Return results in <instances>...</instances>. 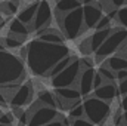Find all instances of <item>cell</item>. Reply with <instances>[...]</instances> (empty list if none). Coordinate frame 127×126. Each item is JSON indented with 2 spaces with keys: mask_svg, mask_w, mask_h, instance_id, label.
I'll return each mask as SVG.
<instances>
[{
  "mask_svg": "<svg viewBox=\"0 0 127 126\" xmlns=\"http://www.w3.org/2000/svg\"><path fill=\"white\" fill-rule=\"evenodd\" d=\"M69 48L64 45H50L40 42L38 39L31 40L25 48H22L21 58L34 76L46 77L47 73L64 58L69 57Z\"/></svg>",
  "mask_w": 127,
  "mask_h": 126,
  "instance_id": "cell-1",
  "label": "cell"
},
{
  "mask_svg": "<svg viewBox=\"0 0 127 126\" xmlns=\"http://www.w3.org/2000/svg\"><path fill=\"white\" fill-rule=\"evenodd\" d=\"M25 73V64L19 55L9 51L0 52V88L13 83H22Z\"/></svg>",
  "mask_w": 127,
  "mask_h": 126,
  "instance_id": "cell-2",
  "label": "cell"
},
{
  "mask_svg": "<svg viewBox=\"0 0 127 126\" xmlns=\"http://www.w3.org/2000/svg\"><path fill=\"white\" fill-rule=\"evenodd\" d=\"M56 19H58L61 33H62V36L65 39L74 40L84 30V24H83V6L80 9H75V10L68 12L65 15H56Z\"/></svg>",
  "mask_w": 127,
  "mask_h": 126,
  "instance_id": "cell-3",
  "label": "cell"
},
{
  "mask_svg": "<svg viewBox=\"0 0 127 126\" xmlns=\"http://www.w3.org/2000/svg\"><path fill=\"white\" fill-rule=\"evenodd\" d=\"M81 104L84 108V119L89 120L93 126H100L105 123V120L111 114V105L95 98L93 95L84 98Z\"/></svg>",
  "mask_w": 127,
  "mask_h": 126,
  "instance_id": "cell-4",
  "label": "cell"
},
{
  "mask_svg": "<svg viewBox=\"0 0 127 126\" xmlns=\"http://www.w3.org/2000/svg\"><path fill=\"white\" fill-rule=\"evenodd\" d=\"M126 43H127V30L121 28V27L114 28L112 33L108 36V39L102 43V46L95 52L96 61H102V60H106V58L112 57Z\"/></svg>",
  "mask_w": 127,
  "mask_h": 126,
  "instance_id": "cell-5",
  "label": "cell"
},
{
  "mask_svg": "<svg viewBox=\"0 0 127 126\" xmlns=\"http://www.w3.org/2000/svg\"><path fill=\"white\" fill-rule=\"evenodd\" d=\"M28 113V123L27 126H46L55 120L61 119V113L55 108L43 107L37 101H32L31 107L27 110Z\"/></svg>",
  "mask_w": 127,
  "mask_h": 126,
  "instance_id": "cell-6",
  "label": "cell"
},
{
  "mask_svg": "<svg viewBox=\"0 0 127 126\" xmlns=\"http://www.w3.org/2000/svg\"><path fill=\"white\" fill-rule=\"evenodd\" d=\"M80 60L77 57L72 58L71 64L64 70L62 73H59L58 76L50 79V85L55 89H64V88H72V85L78 80L80 76Z\"/></svg>",
  "mask_w": 127,
  "mask_h": 126,
  "instance_id": "cell-7",
  "label": "cell"
},
{
  "mask_svg": "<svg viewBox=\"0 0 127 126\" xmlns=\"http://www.w3.org/2000/svg\"><path fill=\"white\" fill-rule=\"evenodd\" d=\"M34 86H32L31 82H24L21 83L15 92L10 95L7 104L12 107V108H22L25 105H30L34 99Z\"/></svg>",
  "mask_w": 127,
  "mask_h": 126,
  "instance_id": "cell-8",
  "label": "cell"
},
{
  "mask_svg": "<svg viewBox=\"0 0 127 126\" xmlns=\"http://www.w3.org/2000/svg\"><path fill=\"white\" fill-rule=\"evenodd\" d=\"M52 6L49 1L43 0V1H38V7H37V12L34 15V19H32V24L30 27L31 31H41V30H46L50 27V22H52Z\"/></svg>",
  "mask_w": 127,
  "mask_h": 126,
  "instance_id": "cell-9",
  "label": "cell"
},
{
  "mask_svg": "<svg viewBox=\"0 0 127 126\" xmlns=\"http://www.w3.org/2000/svg\"><path fill=\"white\" fill-rule=\"evenodd\" d=\"M114 28H105V30H95L92 36H89L87 39L83 40V43L80 45V51L84 55H90L95 54L96 51L102 46V43L108 39V36L112 33Z\"/></svg>",
  "mask_w": 127,
  "mask_h": 126,
  "instance_id": "cell-10",
  "label": "cell"
},
{
  "mask_svg": "<svg viewBox=\"0 0 127 126\" xmlns=\"http://www.w3.org/2000/svg\"><path fill=\"white\" fill-rule=\"evenodd\" d=\"M102 16H103V12L100 7V3H95V1L83 3V24L86 30L95 28Z\"/></svg>",
  "mask_w": 127,
  "mask_h": 126,
  "instance_id": "cell-11",
  "label": "cell"
},
{
  "mask_svg": "<svg viewBox=\"0 0 127 126\" xmlns=\"http://www.w3.org/2000/svg\"><path fill=\"white\" fill-rule=\"evenodd\" d=\"M95 70L89 68V70H81L80 76H78V92L81 95V98H87L93 92V77H95Z\"/></svg>",
  "mask_w": 127,
  "mask_h": 126,
  "instance_id": "cell-12",
  "label": "cell"
},
{
  "mask_svg": "<svg viewBox=\"0 0 127 126\" xmlns=\"http://www.w3.org/2000/svg\"><path fill=\"white\" fill-rule=\"evenodd\" d=\"M37 7H38V1H30V3H24L21 7H19V12H18V19L25 24L28 28L31 27L32 19H34V15L37 12ZM31 31V30H30Z\"/></svg>",
  "mask_w": 127,
  "mask_h": 126,
  "instance_id": "cell-13",
  "label": "cell"
},
{
  "mask_svg": "<svg viewBox=\"0 0 127 126\" xmlns=\"http://www.w3.org/2000/svg\"><path fill=\"white\" fill-rule=\"evenodd\" d=\"M117 95L118 94H117V85L115 83H103L100 88L93 91V96L103 101V102H106V104L114 101Z\"/></svg>",
  "mask_w": 127,
  "mask_h": 126,
  "instance_id": "cell-14",
  "label": "cell"
},
{
  "mask_svg": "<svg viewBox=\"0 0 127 126\" xmlns=\"http://www.w3.org/2000/svg\"><path fill=\"white\" fill-rule=\"evenodd\" d=\"M37 39L40 42L50 43V45H64V40H65L62 33L59 31V30H56V28H52V27L38 31L37 33Z\"/></svg>",
  "mask_w": 127,
  "mask_h": 126,
  "instance_id": "cell-15",
  "label": "cell"
},
{
  "mask_svg": "<svg viewBox=\"0 0 127 126\" xmlns=\"http://www.w3.org/2000/svg\"><path fill=\"white\" fill-rule=\"evenodd\" d=\"M7 33L13 34L15 37H18V39H21L22 42H25L31 31H30V28H28L25 24H22L16 16H13V18H10L9 24H7Z\"/></svg>",
  "mask_w": 127,
  "mask_h": 126,
  "instance_id": "cell-16",
  "label": "cell"
},
{
  "mask_svg": "<svg viewBox=\"0 0 127 126\" xmlns=\"http://www.w3.org/2000/svg\"><path fill=\"white\" fill-rule=\"evenodd\" d=\"M81 6H83V3L78 1V0H59V1L53 3L55 15H65L68 12H72L75 9H80Z\"/></svg>",
  "mask_w": 127,
  "mask_h": 126,
  "instance_id": "cell-17",
  "label": "cell"
},
{
  "mask_svg": "<svg viewBox=\"0 0 127 126\" xmlns=\"http://www.w3.org/2000/svg\"><path fill=\"white\" fill-rule=\"evenodd\" d=\"M35 96H37L35 101H37L40 105L58 110V108H56V99H55L53 92H50V91H47V89H41V91H38V92L35 94Z\"/></svg>",
  "mask_w": 127,
  "mask_h": 126,
  "instance_id": "cell-18",
  "label": "cell"
},
{
  "mask_svg": "<svg viewBox=\"0 0 127 126\" xmlns=\"http://www.w3.org/2000/svg\"><path fill=\"white\" fill-rule=\"evenodd\" d=\"M19 7H21L19 1H12V0L0 1V15L10 19V18H13V15H16L19 12Z\"/></svg>",
  "mask_w": 127,
  "mask_h": 126,
  "instance_id": "cell-19",
  "label": "cell"
},
{
  "mask_svg": "<svg viewBox=\"0 0 127 126\" xmlns=\"http://www.w3.org/2000/svg\"><path fill=\"white\" fill-rule=\"evenodd\" d=\"M106 68H109L112 73H118V71H123V70H127V58L124 57H109L106 58V63L103 64Z\"/></svg>",
  "mask_w": 127,
  "mask_h": 126,
  "instance_id": "cell-20",
  "label": "cell"
},
{
  "mask_svg": "<svg viewBox=\"0 0 127 126\" xmlns=\"http://www.w3.org/2000/svg\"><path fill=\"white\" fill-rule=\"evenodd\" d=\"M0 39H1V43H3L6 51L7 49H21L24 46V42L21 39L15 37L13 34H10V33H6L4 37H0Z\"/></svg>",
  "mask_w": 127,
  "mask_h": 126,
  "instance_id": "cell-21",
  "label": "cell"
},
{
  "mask_svg": "<svg viewBox=\"0 0 127 126\" xmlns=\"http://www.w3.org/2000/svg\"><path fill=\"white\" fill-rule=\"evenodd\" d=\"M72 58H74V57H72V55H69V57L64 58L62 61H59V63L56 64V65H55V67H53V68H52V70H50V71L47 73V76H46V77H47V79H52V77L58 76L59 73H62L64 70H65V68H66V67H68V65L71 64Z\"/></svg>",
  "mask_w": 127,
  "mask_h": 126,
  "instance_id": "cell-22",
  "label": "cell"
},
{
  "mask_svg": "<svg viewBox=\"0 0 127 126\" xmlns=\"http://www.w3.org/2000/svg\"><path fill=\"white\" fill-rule=\"evenodd\" d=\"M97 73H99V76L103 79V83H114V82H115V73H112V71H111L109 68H106L105 65L99 67Z\"/></svg>",
  "mask_w": 127,
  "mask_h": 126,
  "instance_id": "cell-23",
  "label": "cell"
},
{
  "mask_svg": "<svg viewBox=\"0 0 127 126\" xmlns=\"http://www.w3.org/2000/svg\"><path fill=\"white\" fill-rule=\"evenodd\" d=\"M115 21L121 25V28L127 30V4L120 7L117 10V16H115Z\"/></svg>",
  "mask_w": 127,
  "mask_h": 126,
  "instance_id": "cell-24",
  "label": "cell"
},
{
  "mask_svg": "<svg viewBox=\"0 0 127 126\" xmlns=\"http://www.w3.org/2000/svg\"><path fill=\"white\" fill-rule=\"evenodd\" d=\"M84 117V108L83 104H78L75 107H72L69 110V120H75V119H83Z\"/></svg>",
  "mask_w": 127,
  "mask_h": 126,
  "instance_id": "cell-25",
  "label": "cell"
},
{
  "mask_svg": "<svg viewBox=\"0 0 127 126\" xmlns=\"http://www.w3.org/2000/svg\"><path fill=\"white\" fill-rule=\"evenodd\" d=\"M15 123V117L10 111H3L1 116H0V125H4V126H13Z\"/></svg>",
  "mask_w": 127,
  "mask_h": 126,
  "instance_id": "cell-26",
  "label": "cell"
},
{
  "mask_svg": "<svg viewBox=\"0 0 127 126\" xmlns=\"http://www.w3.org/2000/svg\"><path fill=\"white\" fill-rule=\"evenodd\" d=\"M105 28H111V21L103 15L102 18H100V21L96 24V27H95V30H105Z\"/></svg>",
  "mask_w": 127,
  "mask_h": 126,
  "instance_id": "cell-27",
  "label": "cell"
},
{
  "mask_svg": "<svg viewBox=\"0 0 127 126\" xmlns=\"http://www.w3.org/2000/svg\"><path fill=\"white\" fill-rule=\"evenodd\" d=\"M117 94L124 95V96L127 95V79L118 82V85H117Z\"/></svg>",
  "mask_w": 127,
  "mask_h": 126,
  "instance_id": "cell-28",
  "label": "cell"
},
{
  "mask_svg": "<svg viewBox=\"0 0 127 126\" xmlns=\"http://www.w3.org/2000/svg\"><path fill=\"white\" fill-rule=\"evenodd\" d=\"M80 68H81V70L93 68V61H92L90 58H83V60H80Z\"/></svg>",
  "mask_w": 127,
  "mask_h": 126,
  "instance_id": "cell-29",
  "label": "cell"
},
{
  "mask_svg": "<svg viewBox=\"0 0 127 126\" xmlns=\"http://www.w3.org/2000/svg\"><path fill=\"white\" fill-rule=\"evenodd\" d=\"M69 126H93L89 120H86L84 117L83 119H75V120H71Z\"/></svg>",
  "mask_w": 127,
  "mask_h": 126,
  "instance_id": "cell-30",
  "label": "cell"
},
{
  "mask_svg": "<svg viewBox=\"0 0 127 126\" xmlns=\"http://www.w3.org/2000/svg\"><path fill=\"white\" fill-rule=\"evenodd\" d=\"M102 85H103V79H102V77L99 76V73L96 71V73H95V77H93V91H95V89H97V88H100Z\"/></svg>",
  "mask_w": 127,
  "mask_h": 126,
  "instance_id": "cell-31",
  "label": "cell"
},
{
  "mask_svg": "<svg viewBox=\"0 0 127 126\" xmlns=\"http://www.w3.org/2000/svg\"><path fill=\"white\" fill-rule=\"evenodd\" d=\"M124 79H127V70H123V71L115 73V80L121 82V80H124Z\"/></svg>",
  "mask_w": 127,
  "mask_h": 126,
  "instance_id": "cell-32",
  "label": "cell"
},
{
  "mask_svg": "<svg viewBox=\"0 0 127 126\" xmlns=\"http://www.w3.org/2000/svg\"><path fill=\"white\" fill-rule=\"evenodd\" d=\"M3 105H7V99H6V96L3 95V92L0 91V107H3Z\"/></svg>",
  "mask_w": 127,
  "mask_h": 126,
  "instance_id": "cell-33",
  "label": "cell"
},
{
  "mask_svg": "<svg viewBox=\"0 0 127 126\" xmlns=\"http://www.w3.org/2000/svg\"><path fill=\"white\" fill-rule=\"evenodd\" d=\"M121 108H123L124 111H127V95L123 96V99H121Z\"/></svg>",
  "mask_w": 127,
  "mask_h": 126,
  "instance_id": "cell-34",
  "label": "cell"
},
{
  "mask_svg": "<svg viewBox=\"0 0 127 126\" xmlns=\"http://www.w3.org/2000/svg\"><path fill=\"white\" fill-rule=\"evenodd\" d=\"M46 126H64V125H62V122H61V119H59V120H55V122H52V123H49V125H46Z\"/></svg>",
  "mask_w": 127,
  "mask_h": 126,
  "instance_id": "cell-35",
  "label": "cell"
},
{
  "mask_svg": "<svg viewBox=\"0 0 127 126\" xmlns=\"http://www.w3.org/2000/svg\"><path fill=\"white\" fill-rule=\"evenodd\" d=\"M121 117H123V126H127V111H124V114Z\"/></svg>",
  "mask_w": 127,
  "mask_h": 126,
  "instance_id": "cell-36",
  "label": "cell"
},
{
  "mask_svg": "<svg viewBox=\"0 0 127 126\" xmlns=\"http://www.w3.org/2000/svg\"><path fill=\"white\" fill-rule=\"evenodd\" d=\"M1 51H6V49H4V46H3V43H1V39H0V52H1Z\"/></svg>",
  "mask_w": 127,
  "mask_h": 126,
  "instance_id": "cell-37",
  "label": "cell"
},
{
  "mask_svg": "<svg viewBox=\"0 0 127 126\" xmlns=\"http://www.w3.org/2000/svg\"><path fill=\"white\" fill-rule=\"evenodd\" d=\"M1 113H3V110H1V107H0V116H1Z\"/></svg>",
  "mask_w": 127,
  "mask_h": 126,
  "instance_id": "cell-38",
  "label": "cell"
},
{
  "mask_svg": "<svg viewBox=\"0 0 127 126\" xmlns=\"http://www.w3.org/2000/svg\"><path fill=\"white\" fill-rule=\"evenodd\" d=\"M1 21H3V16H1V15H0V22H1Z\"/></svg>",
  "mask_w": 127,
  "mask_h": 126,
  "instance_id": "cell-39",
  "label": "cell"
},
{
  "mask_svg": "<svg viewBox=\"0 0 127 126\" xmlns=\"http://www.w3.org/2000/svg\"><path fill=\"white\" fill-rule=\"evenodd\" d=\"M0 126H4V125H0Z\"/></svg>",
  "mask_w": 127,
  "mask_h": 126,
  "instance_id": "cell-40",
  "label": "cell"
}]
</instances>
